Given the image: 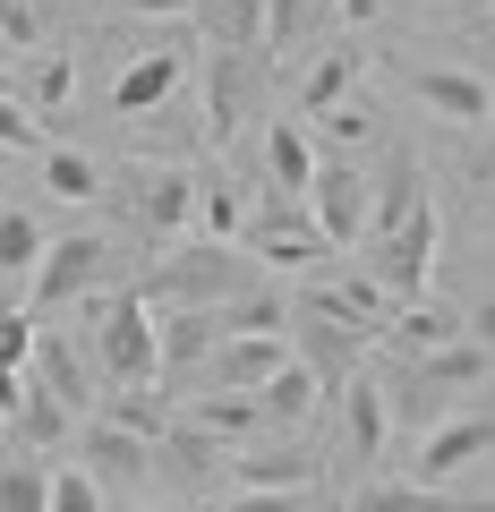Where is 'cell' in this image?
<instances>
[{
    "label": "cell",
    "mask_w": 495,
    "mask_h": 512,
    "mask_svg": "<svg viewBox=\"0 0 495 512\" xmlns=\"http://www.w3.org/2000/svg\"><path fill=\"white\" fill-rule=\"evenodd\" d=\"M103 265H111V239L103 231H69L60 248H43V265H35V308H69V299H86L94 282H103Z\"/></svg>",
    "instance_id": "obj_3"
},
{
    "label": "cell",
    "mask_w": 495,
    "mask_h": 512,
    "mask_svg": "<svg viewBox=\"0 0 495 512\" xmlns=\"http://www.w3.org/2000/svg\"><path fill=\"white\" fill-rule=\"evenodd\" d=\"M137 512H171V504H137Z\"/></svg>",
    "instance_id": "obj_42"
},
{
    "label": "cell",
    "mask_w": 495,
    "mask_h": 512,
    "mask_svg": "<svg viewBox=\"0 0 495 512\" xmlns=\"http://www.w3.org/2000/svg\"><path fill=\"white\" fill-rule=\"evenodd\" d=\"M342 18H350V26H367V18H385V0H342Z\"/></svg>",
    "instance_id": "obj_41"
},
{
    "label": "cell",
    "mask_w": 495,
    "mask_h": 512,
    "mask_svg": "<svg viewBox=\"0 0 495 512\" xmlns=\"http://www.w3.org/2000/svg\"><path fill=\"white\" fill-rule=\"evenodd\" d=\"M111 419L137 427V436H163V427H154V402H146V393H120V410H111Z\"/></svg>",
    "instance_id": "obj_35"
},
{
    "label": "cell",
    "mask_w": 495,
    "mask_h": 512,
    "mask_svg": "<svg viewBox=\"0 0 495 512\" xmlns=\"http://www.w3.org/2000/svg\"><path fill=\"white\" fill-rule=\"evenodd\" d=\"M197 214H205V239H239V231H248V205H239L231 180H205V205H197Z\"/></svg>",
    "instance_id": "obj_28"
},
{
    "label": "cell",
    "mask_w": 495,
    "mask_h": 512,
    "mask_svg": "<svg viewBox=\"0 0 495 512\" xmlns=\"http://www.w3.org/2000/svg\"><path fill=\"white\" fill-rule=\"evenodd\" d=\"M248 239H257V256H265V265H274V274H308L316 256L333 248V239L316 231V222L282 214V205H265V214H257V231H248Z\"/></svg>",
    "instance_id": "obj_10"
},
{
    "label": "cell",
    "mask_w": 495,
    "mask_h": 512,
    "mask_svg": "<svg viewBox=\"0 0 495 512\" xmlns=\"http://www.w3.org/2000/svg\"><path fill=\"white\" fill-rule=\"evenodd\" d=\"M410 94H419L436 120H453V128L495 120V86H487L478 69H410Z\"/></svg>",
    "instance_id": "obj_7"
},
{
    "label": "cell",
    "mask_w": 495,
    "mask_h": 512,
    "mask_svg": "<svg viewBox=\"0 0 495 512\" xmlns=\"http://www.w3.org/2000/svg\"><path fill=\"white\" fill-rule=\"evenodd\" d=\"M18 427H26V436H35V444H52L60 427H69V402H52V393H35V402H26V419H18Z\"/></svg>",
    "instance_id": "obj_33"
},
{
    "label": "cell",
    "mask_w": 495,
    "mask_h": 512,
    "mask_svg": "<svg viewBox=\"0 0 495 512\" xmlns=\"http://www.w3.org/2000/svg\"><path fill=\"white\" fill-rule=\"evenodd\" d=\"M0 26H9V43H35V9H26V0H9V9H0Z\"/></svg>",
    "instance_id": "obj_39"
},
{
    "label": "cell",
    "mask_w": 495,
    "mask_h": 512,
    "mask_svg": "<svg viewBox=\"0 0 495 512\" xmlns=\"http://www.w3.org/2000/svg\"><path fill=\"white\" fill-rule=\"evenodd\" d=\"M94 359H103V376L120 393H154V376H163V316L137 291L94 299Z\"/></svg>",
    "instance_id": "obj_1"
},
{
    "label": "cell",
    "mask_w": 495,
    "mask_h": 512,
    "mask_svg": "<svg viewBox=\"0 0 495 512\" xmlns=\"http://www.w3.org/2000/svg\"><path fill=\"white\" fill-rule=\"evenodd\" d=\"M487 367H495V359H487V342H470V333H461V342H444V350H427V359H419V376L402 384V410H427V402L444 393V384H478Z\"/></svg>",
    "instance_id": "obj_12"
},
{
    "label": "cell",
    "mask_w": 495,
    "mask_h": 512,
    "mask_svg": "<svg viewBox=\"0 0 495 512\" xmlns=\"http://www.w3.org/2000/svg\"><path fill=\"white\" fill-rule=\"evenodd\" d=\"M180 77H188V60L171 52V43H154V52H137L129 69H120V86H111V111H120V120H146V111H163L171 94H180Z\"/></svg>",
    "instance_id": "obj_8"
},
{
    "label": "cell",
    "mask_w": 495,
    "mask_h": 512,
    "mask_svg": "<svg viewBox=\"0 0 495 512\" xmlns=\"http://www.w3.org/2000/svg\"><path fill=\"white\" fill-rule=\"evenodd\" d=\"M257 402H265V427H299L316 402H325V376H316L308 359H291V367H282V376L257 393Z\"/></svg>",
    "instance_id": "obj_18"
},
{
    "label": "cell",
    "mask_w": 495,
    "mask_h": 512,
    "mask_svg": "<svg viewBox=\"0 0 495 512\" xmlns=\"http://www.w3.org/2000/svg\"><path fill=\"white\" fill-rule=\"evenodd\" d=\"M0 154H52L43 146V111L18 103V94H0Z\"/></svg>",
    "instance_id": "obj_26"
},
{
    "label": "cell",
    "mask_w": 495,
    "mask_h": 512,
    "mask_svg": "<svg viewBox=\"0 0 495 512\" xmlns=\"http://www.w3.org/2000/svg\"><path fill=\"white\" fill-rule=\"evenodd\" d=\"M478 453H495V419H444V427H427V444H419V461H410V470H419L427 487H444V478L470 470Z\"/></svg>",
    "instance_id": "obj_9"
},
{
    "label": "cell",
    "mask_w": 495,
    "mask_h": 512,
    "mask_svg": "<svg viewBox=\"0 0 495 512\" xmlns=\"http://www.w3.org/2000/svg\"><path fill=\"white\" fill-rule=\"evenodd\" d=\"M137 205H146L154 231H188L197 205H205V180L197 171H146V180H137Z\"/></svg>",
    "instance_id": "obj_13"
},
{
    "label": "cell",
    "mask_w": 495,
    "mask_h": 512,
    "mask_svg": "<svg viewBox=\"0 0 495 512\" xmlns=\"http://www.w3.org/2000/svg\"><path fill=\"white\" fill-rule=\"evenodd\" d=\"M231 478L239 487H308L316 461L308 453H248V461H231Z\"/></svg>",
    "instance_id": "obj_23"
},
{
    "label": "cell",
    "mask_w": 495,
    "mask_h": 512,
    "mask_svg": "<svg viewBox=\"0 0 495 512\" xmlns=\"http://www.w3.org/2000/svg\"><path fill=\"white\" fill-rule=\"evenodd\" d=\"M325 137H342V146H359V137H367V111H359V103L325 111Z\"/></svg>",
    "instance_id": "obj_37"
},
{
    "label": "cell",
    "mask_w": 495,
    "mask_h": 512,
    "mask_svg": "<svg viewBox=\"0 0 495 512\" xmlns=\"http://www.w3.org/2000/svg\"><path fill=\"white\" fill-rule=\"evenodd\" d=\"M427 265H436V205H410L402 231H385V256H376V282H385L402 308H419L427 299Z\"/></svg>",
    "instance_id": "obj_2"
},
{
    "label": "cell",
    "mask_w": 495,
    "mask_h": 512,
    "mask_svg": "<svg viewBox=\"0 0 495 512\" xmlns=\"http://www.w3.org/2000/svg\"><path fill=\"white\" fill-rule=\"evenodd\" d=\"M77 103V60L69 52H43L35 60V111H69Z\"/></svg>",
    "instance_id": "obj_27"
},
{
    "label": "cell",
    "mask_w": 495,
    "mask_h": 512,
    "mask_svg": "<svg viewBox=\"0 0 495 512\" xmlns=\"http://www.w3.org/2000/svg\"><path fill=\"white\" fill-rule=\"evenodd\" d=\"M43 248H52V239H43V222L26 214V205H0V274H35Z\"/></svg>",
    "instance_id": "obj_19"
},
{
    "label": "cell",
    "mask_w": 495,
    "mask_h": 512,
    "mask_svg": "<svg viewBox=\"0 0 495 512\" xmlns=\"http://www.w3.org/2000/svg\"><path fill=\"white\" fill-rule=\"evenodd\" d=\"M188 427H205V436H257V427H265V402H257V393L214 384V393H197V402H188Z\"/></svg>",
    "instance_id": "obj_17"
},
{
    "label": "cell",
    "mask_w": 495,
    "mask_h": 512,
    "mask_svg": "<svg viewBox=\"0 0 495 512\" xmlns=\"http://www.w3.org/2000/svg\"><path fill=\"white\" fill-rule=\"evenodd\" d=\"M43 180H52L69 205L103 197V171H94V154H77V146H52V154H43Z\"/></svg>",
    "instance_id": "obj_24"
},
{
    "label": "cell",
    "mask_w": 495,
    "mask_h": 512,
    "mask_svg": "<svg viewBox=\"0 0 495 512\" xmlns=\"http://www.w3.org/2000/svg\"><path fill=\"white\" fill-rule=\"evenodd\" d=\"M291 26H299V0H274V18H265V60L291 43Z\"/></svg>",
    "instance_id": "obj_36"
},
{
    "label": "cell",
    "mask_w": 495,
    "mask_h": 512,
    "mask_svg": "<svg viewBox=\"0 0 495 512\" xmlns=\"http://www.w3.org/2000/svg\"><path fill=\"white\" fill-rule=\"evenodd\" d=\"M282 367H291V342H282V333H222L214 359H205V376L231 384V393H265Z\"/></svg>",
    "instance_id": "obj_5"
},
{
    "label": "cell",
    "mask_w": 495,
    "mask_h": 512,
    "mask_svg": "<svg viewBox=\"0 0 495 512\" xmlns=\"http://www.w3.org/2000/svg\"><path fill=\"white\" fill-rule=\"evenodd\" d=\"M265 171H274V197H308V188H316V146L299 137L291 120L265 128Z\"/></svg>",
    "instance_id": "obj_15"
},
{
    "label": "cell",
    "mask_w": 495,
    "mask_h": 512,
    "mask_svg": "<svg viewBox=\"0 0 495 512\" xmlns=\"http://www.w3.org/2000/svg\"><path fill=\"white\" fill-rule=\"evenodd\" d=\"M26 402H35L26 367H0V419H26Z\"/></svg>",
    "instance_id": "obj_34"
},
{
    "label": "cell",
    "mask_w": 495,
    "mask_h": 512,
    "mask_svg": "<svg viewBox=\"0 0 495 512\" xmlns=\"http://www.w3.org/2000/svg\"><path fill=\"white\" fill-rule=\"evenodd\" d=\"M350 77H359V60H350V52H325V60L308 69V86H299V111H308V120L342 111V103H350Z\"/></svg>",
    "instance_id": "obj_20"
},
{
    "label": "cell",
    "mask_w": 495,
    "mask_h": 512,
    "mask_svg": "<svg viewBox=\"0 0 495 512\" xmlns=\"http://www.w3.org/2000/svg\"><path fill=\"white\" fill-rule=\"evenodd\" d=\"M0 427H9V419H0Z\"/></svg>",
    "instance_id": "obj_44"
},
{
    "label": "cell",
    "mask_w": 495,
    "mask_h": 512,
    "mask_svg": "<svg viewBox=\"0 0 495 512\" xmlns=\"http://www.w3.org/2000/svg\"><path fill=\"white\" fill-rule=\"evenodd\" d=\"M52 512H103V478L94 470H52Z\"/></svg>",
    "instance_id": "obj_30"
},
{
    "label": "cell",
    "mask_w": 495,
    "mask_h": 512,
    "mask_svg": "<svg viewBox=\"0 0 495 512\" xmlns=\"http://www.w3.org/2000/svg\"><path fill=\"white\" fill-rule=\"evenodd\" d=\"M350 512H495V495H436L427 478H410V487H359L350 495Z\"/></svg>",
    "instance_id": "obj_14"
},
{
    "label": "cell",
    "mask_w": 495,
    "mask_h": 512,
    "mask_svg": "<svg viewBox=\"0 0 495 512\" xmlns=\"http://www.w3.org/2000/svg\"><path fill=\"white\" fill-rule=\"evenodd\" d=\"M461 333H470V342H487V359H495V299H478V308L461 316Z\"/></svg>",
    "instance_id": "obj_38"
},
{
    "label": "cell",
    "mask_w": 495,
    "mask_h": 512,
    "mask_svg": "<svg viewBox=\"0 0 495 512\" xmlns=\"http://www.w3.org/2000/svg\"><path fill=\"white\" fill-rule=\"evenodd\" d=\"M222 512H308V495L299 487H248V495H231Z\"/></svg>",
    "instance_id": "obj_32"
},
{
    "label": "cell",
    "mask_w": 495,
    "mask_h": 512,
    "mask_svg": "<svg viewBox=\"0 0 495 512\" xmlns=\"http://www.w3.org/2000/svg\"><path fill=\"white\" fill-rule=\"evenodd\" d=\"M0 163H9V154H0Z\"/></svg>",
    "instance_id": "obj_43"
},
{
    "label": "cell",
    "mask_w": 495,
    "mask_h": 512,
    "mask_svg": "<svg viewBox=\"0 0 495 512\" xmlns=\"http://www.w3.org/2000/svg\"><path fill=\"white\" fill-rule=\"evenodd\" d=\"M0 512H52V470L43 461H0Z\"/></svg>",
    "instance_id": "obj_21"
},
{
    "label": "cell",
    "mask_w": 495,
    "mask_h": 512,
    "mask_svg": "<svg viewBox=\"0 0 495 512\" xmlns=\"http://www.w3.org/2000/svg\"><path fill=\"white\" fill-rule=\"evenodd\" d=\"M282 325H291V299H274V291L265 299H222L214 308V333H282Z\"/></svg>",
    "instance_id": "obj_22"
},
{
    "label": "cell",
    "mask_w": 495,
    "mask_h": 512,
    "mask_svg": "<svg viewBox=\"0 0 495 512\" xmlns=\"http://www.w3.org/2000/svg\"><path fill=\"white\" fill-rule=\"evenodd\" d=\"M308 222L333 239V248L367 239V180H359L350 163H316V188H308Z\"/></svg>",
    "instance_id": "obj_4"
},
{
    "label": "cell",
    "mask_w": 495,
    "mask_h": 512,
    "mask_svg": "<svg viewBox=\"0 0 495 512\" xmlns=\"http://www.w3.org/2000/svg\"><path fill=\"white\" fill-rule=\"evenodd\" d=\"M77 461H86L94 478H120V487H129V478L154 470V436H137V427L103 419V427H86V436H77Z\"/></svg>",
    "instance_id": "obj_11"
},
{
    "label": "cell",
    "mask_w": 495,
    "mask_h": 512,
    "mask_svg": "<svg viewBox=\"0 0 495 512\" xmlns=\"http://www.w3.org/2000/svg\"><path fill=\"white\" fill-rule=\"evenodd\" d=\"M35 342H43V325H35V316L0 308V367H35Z\"/></svg>",
    "instance_id": "obj_31"
},
{
    "label": "cell",
    "mask_w": 495,
    "mask_h": 512,
    "mask_svg": "<svg viewBox=\"0 0 495 512\" xmlns=\"http://www.w3.org/2000/svg\"><path fill=\"white\" fill-rule=\"evenodd\" d=\"M137 18H188V9H197V0H129Z\"/></svg>",
    "instance_id": "obj_40"
},
{
    "label": "cell",
    "mask_w": 495,
    "mask_h": 512,
    "mask_svg": "<svg viewBox=\"0 0 495 512\" xmlns=\"http://www.w3.org/2000/svg\"><path fill=\"white\" fill-rule=\"evenodd\" d=\"M342 419H350V444H359V461H385V427H393V410H385V384L350 376V384H342Z\"/></svg>",
    "instance_id": "obj_16"
},
{
    "label": "cell",
    "mask_w": 495,
    "mask_h": 512,
    "mask_svg": "<svg viewBox=\"0 0 495 512\" xmlns=\"http://www.w3.org/2000/svg\"><path fill=\"white\" fill-rule=\"evenodd\" d=\"M35 367H43V376H52V393H60V402H86V367H77V350L69 342H60V333L52 325H43V342H35Z\"/></svg>",
    "instance_id": "obj_25"
},
{
    "label": "cell",
    "mask_w": 495,
    "mask_h": 512,
    "mask_svg": "<svg viewBox=\"0 0 495 512\" xmlns=\"http://www.w3.org/2000/svg\"><path fill=\"white\" fill-rule=\"evenodd\" d=\"M461 316H436V308H402L393 316V342H410V350H444V342H461Z\"/></svg>",
    "instance_id": "obj_29"
},
{
    "label": "cell",
    "mask_w": 495,
    "mask_h": 512,
    "mask_svg": "<svg viewBox=\"0 0 495 512\" xmlns=\"http://www.w3.org/2000/svg\"><path fill=\"white\" fill-rule=\"evenodd\" d=\"M231 282H239V248H231V239H197V248H180L163 265V291L188 299V308H214Z\"/></svg>",
    "instance_id": "obj_6"
}]
</instances>
